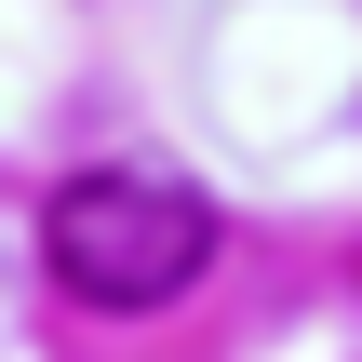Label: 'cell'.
I'll return each mask as SVG.
<instances>
[{
  "mask_svg": "<svg viewBox=\"0 0 362 362\" xmlns=\"http://www.w3.org/2000/svg\"><path fill=\"white\" fill-rule=\"evenodd\" d=\"M40 269L67 309L94 322H148L175 309L202 269H215V202L188 175H148V161H94L40 202Z\"/></svg>",
  "mask_w": 362,
  "mask_h": 362,
  "instance_id": "cell-1",
  "label": "cell"
}]
</instances>
